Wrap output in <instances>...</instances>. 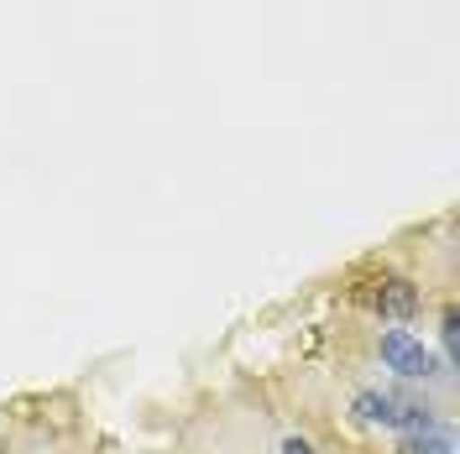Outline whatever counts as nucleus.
<instances>
[{"mask_svg":"<svg viewBox=\"0 0 460 454\" xmlns=\"http://www.w3.org/2000/svg\"><path fill=\"white\" fill-rule=\"evenodd\" d=\"M382 361H387V371H398V376H408V381H429V376H439V361L429 355V345L413 340L408 329H387V335H382Z\"/></svg>","mask_w":460,"mask_h":454,"instance_id":"obj_1","label":"nucleus"},{"mask_svg":"<svg viewBox=\"0 0 460 454\" xmlns=\"http://www.w3.org/2000/svg\"><path fill=\"white\" fill-rule=\"evenodd\" d=\"M376 303H382V313H393V319H408V313L419 309V287L402 283V277H387L382 292H376Z\"/></svg>","mask_w":460,"mask_h":454,"instance_id":"obj_2","label":"nucleus"},{"mask_svg":"<svg viewBox=\"0 0 460 454\" xmlns=\"http://www.w3.org/2000/svg\"><path fill=\"white\" fill-rule=\"evenodd\" d=\"M356 418L376 423V428H398V402L387 397V392H361L356 397Z\"/></svg>","mask_w":460,"mask_h":454,"instance_id":"obj_3","label":"nucleus"},{"mask_svg":"<svg viewBox=\"0 0 460 454\" xmlns=\"http://www.w3.org/2000/svg\"><path fill=\"white\" fill-rule=\"evenodd\" d=\"M408 439H413V450H408V454H456V433L439 423V418L424 423L419 433H408Z\"/></svg>","mask_w":460,"mask_h":454,"instance_id":"obj_4","label":"nucleus"},{"mask_svg":"<svg viewBox=\"0 0 460 454\" xmlns=\"http://www.w3.org/2000/svg\"><path fill=\"white\" fill-rule=\"evenodd\" d=\"M456 345H460V329H456V319H445V355H450V366H456Z\"/></svg>","mask_w":460,"mask_h":454,"instance_id":"obj_5","label":"nucleus"},{"mask_svg":"<svg viewBox=\"0 0 460 454\" xmlns=\"http://www.w3.org/2000/svg\"><path fill=\"white\" fill-rule=\"evenodd\" d=\"M283 454H314V450H309L304 439H283Z\"/></svg>","mask_w":460,"mask_h":454,"instance_id":"obj_6","label":"nucleus"},{"mask_svg":"<svg viewBox=\"0 0 460 454\" xmlns=\"http://www.w3.org/2000/svg\"><path fill=\"white\" fill-rule=\"evenodd\" d=\"M398 454H408V450H398Z\"/></svg>","mask_w":460,"mask_h":454,"instance_id":"obj_7","label":"nucleus"}]
</instances>
